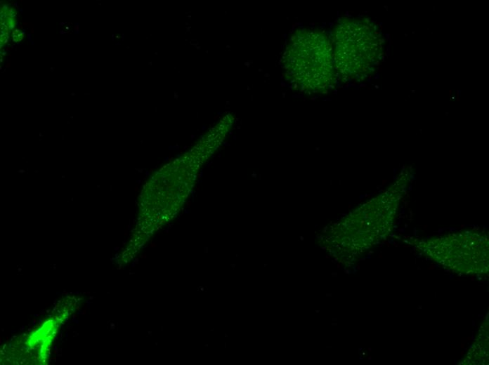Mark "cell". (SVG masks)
<instances>
[{"label": "cell", "instance_id": "6da1fadb", "mask_svg": "<svg viewBox=\"0 0 489 365\" xmlns=\"http://www.w3.org/2000/svg\"><path fill=\"white\" fill-rule=\"evenodd\" d=\"M281 66L286 80L301 93H326L336 83L332 41L323 31L295 30L283 51Z\"/></svg>", "mask_w": 489, "mask_h": 365}, {"label": "cell", "instance_id": "7a4b0ae2", "mask_svg": "<svg viewBox=\"0 0 489 365\" xmlns=\"http://www.w3.org/2000/svg\"><path fill=\"white\" fill-rule=\"evenodd\" d=\"M379 25L367 18L344 17L332 32L337 72L353 81H363L377 70L384 53Z\"/></svg>", "mask_w": 489, "mask_h": 365}, {"label": "cell", "instance_id": "3957f363", "mask_svg": "<svg viewBox=\"0 0 489 365\" xmlns=\"http://www.w3.org/2000/svg\"><path fill=\"white\" fill-rule=\"evenodd\" d=\"M412 172L407 168L385 191L364 204L339 224L341 246L348 253L362 252L392 231L400 202L405 195Z\"/></svg>", "mask_w": 489, "mask_h": 365}, {"label": "cell", "instance_id": "277c9868", "mask_svg": "<svg viewBox=\"0 0 489 365\" xmlns=\"http://www.w3.org/2000/svg\"><path fill=\"white\" fill-rule=\"evenodd\" d=\"M429 259L454 272L482 275L488 272V237L466 230L429 238L419 244Z\"/></svg>", "mask_w": 489, "mask_h": 365}, {"label": "cell", "instance_id": "5b68a950", "mask_svg": "<svg viewBox=\"0 0 489 365\" xmlns=\"http://www.w3.org/2000/svg\"><path fill=\"white\" fill-rule=\"evenodd\" d=\"M488 361V321L481 326L476 341L469 350L464 364H485Z\"/></svg>", "mask_w": 489, "mask_h": 365}, {"label": "cell", "instance_id": "8992f818", "mask_svg": "<svg viewBox=\"0 0 489 365\" xmlns=\"http://www.w3.org/2000/svg\"><path fill=\"white\" fill-rule=\"evenodd\" d=\"M24 33L19 29H15L13 32V39L15 42H18L22 39Z\"/></svg>", "mask_w": 489, "mask_h": 365}, {"label": "cell", "instance_id": "52a82bcc", "mask_svg": "<svg viewBox=\"0 0 489 365\" xmlns=\"http://www.w3.org/2000/svg\"><path fill=\"white\" fill-rule=\"evenodd\" d=\"M4 24L10 29H12L14 27V20L11 18V17H7L6 20H5Z\"/></svg>", "mask_w": 489, "mask_h": 365}, {"label": "cell", "instance_id": "ba28073f", "mask_svg": "<svg viewBox=\"0 0 489 365\" xmlns=\"http://www.w3.org/2000/svg\"><path fill=\"white\" fill-rule=\"evenodd\" d=\"M8 39V36L6 34H1V44H4L7 42Z\"/></svg>", "mask_w": 489, "mask_h": 365}]
</instances>
